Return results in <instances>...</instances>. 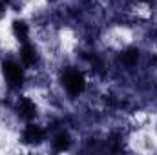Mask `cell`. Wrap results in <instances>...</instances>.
<instances>
[{
	"label": "cell",
	"instance_id": "6da1fadb",
	"mask_svg": "<svg viewBox=\"0 0 157 155\" xmlns=\"http://www.w3.org/2000/svg\"><path fill=\"white\" fill-rule=\"evenodd\" d=\"M70 144H71V137H70L66 131H60V133H57V135L51 139V146H53V150H57V152L68 150Z\"/></svg>",
	"mask_w": 157,
	"mask_h": 155
}]
</instances>
